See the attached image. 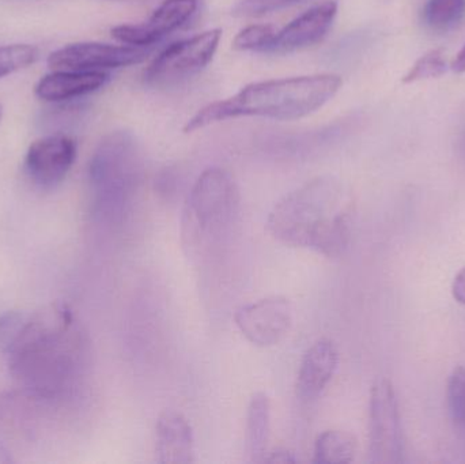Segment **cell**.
Returning a JSON list of instances; mask_svg holds the SVG:
<instances>
[{
    "label": "cell",
    "mask_w": 465,
    "mask_h": 464,
    "mask_svg": "<svg viewBox=\"0 0 465 464\" xmlns=\"http://www.w3.org/2000/svg\"><path fill=\"white\" fill-rule=\"evenodd\" d=\"M0 350L16 384L41 400H63L73 394L89 359L84 327L62 302L3 315Z\"/></svg>",
    "instance_id": "obj_1"
},
{
    "label": "cell",
    "mask_w": 465,
    "mask_h": 464,
    "mask_svg": "<svg viewBox=\"0 0 465 464\" xmlns=\"http://www.w3.org/2000/svg\"><path fill=\"white\" fill-rule=\"evenodd\" d=\"M267 231L290 247L339 258L351 237V204L343 185L332 177L306 183L271 210Z\"/></svg>",
    "instance_id": "obj_2"
},
{
    "label": "cell",
    "mask_w": 465,
    "mask_h": 464,
    "mask_svg": "<svg viewBox=\"0 0 465 464\" xmlns=\"http://www.w3.org/2000/svg\"><path fill=\"white\" fill-rule=\"evenodd\" d=\"M341 76L335 74L271 79L242 87L226 100L202 108L188 120L184 133L237 117H265L295 120L319 111L341 90Z\"/></svg>",
    "instance_id": "obj_3"
},
{
    "label": "cell",
    "mask_w": 465,
    "mask_h": 464,
    "mask_svg": "<svg viewBox=\"0 0 465 464\" xmlns=\"http://www.w3.org/2000/svg\"><path fill=\"white\" fill-rule=\"evenodd\" d=\"M240 191L223 168H209L190 191L182 220L184 250L191 258H212L231 236L240 212Z\"/></svg>",
    "instance_id": "obj_4"
},
{
    "label": "cell",
    "mask_w": 465,
    "mask_h": 464,
    "mask_svg": "<svg viewBox=\"0 0 465 464\" xmlns=\"http://www.w3.org/2000/svg\"><path fill=\"white\" fill-rule=\"evenodd\" d=\"M141 150L133 133L116 131L98 144L89 165L93 214L116 222L124 217L141 187Z\"/></svg>",
    "instance_id": "obj_5"
},
{
    "label": "cell",
    "mask_w": 465,
    "mask_h": 464,
    "mask_svg": "<svg viewBox=\"0 0 465 464\" xmlns=\"http://www.w3.org/2000/svg\"><path fill=\"white\" fill-rule=\"evenodd\" d=\"M221 38L223 30L212 29L172 44L144 71V84L153 87L172 86L191 78L212 63Z\"/></svg>",
    "instance_id": "obj_6"
},
{
    "label": "cell",
    "mask_w": 465,
    "mask_h": 464,
    "mask_svg": "<svg viewBox=\"0 0 465 464\" xmlns=\"http://www.w3.org/2000/svg\"><path fill=\"white\" fill-rule=\"evenodd\" d=\"M369 462H403V433L392 383L379 379L371 387L369 406Z\"/></svg>",
    "instance_id": "obj_7"
},
{
    "label": "cell",
    "mask_w": 465,
    "mask_h": 464,
    "mask_svg": "<svg viewBox=\"0 0 465 464\" xmlns=\"http://www.w3.org/2000/svg\"><path fill=\"white\" fill-rule=\"evenodd\" d=\"M150 49L133 45L101 43H76L52 52L48 65L52 70L104 71L139 64L149 57Z\"/></svg>",
    "instance_id": "obj_8"
},
{
    "label": "cell",
    "mask_w": 465,
    "mask_h": 464,
    "mask_svg": "<svg viewBox=\"0 0 465 464\" xmlns=\"http://www.w3.org/2000/svg\"><path fill=\"white\" fill-rule=\"evenodd\" d=\"M234 321L249 342L271 348L289 335L292 326V304L284 297H267L238 308Z\"/></svg>",
    "instance_id": "obj_9"
},
{
    "label": "cell",
    "mask_w": 465,
    "mask_h": 464,
    "mask_svg": "<svg viewBox=\"0 0 465 464\" xmlns=\"http://www.w3.org/2000/svg\"><path fill=\"white\" fill-rule=\"evenodd\" d=\"M76 144L65 135H49L30 144L25 157L27 177L41 188H54L73 168Z\"/></svg>",
    "instance_id": "obj_10"
},
{
    "label": "cell",
    "mask_w": 465,
    "mask_h": 464,
    "mask_svg": "<svg viewBox=\"0 0 465 464\" xmlns=\"http://www.w3.org/2000/svg\"><path fill=\"white\" fill-rule=\"evenodd\" d=\"M198 5L199 0H165L143 24L114 27L112 37L125 45L149 48L187 24Z\"/></svg>",
    "instance_id": "obj_11"
},
{
    "label": "cell",
    "mask_w": 465,
    "mask_h": 464,
    "mask_svg": "<svg viewBox=\"0 0 465 464\" xmlns=\"http://www.w3.org/2000/svg\"><path fill=\"white\" fill-rule=\"evenodd\" d=\"M338 14V3H322L309 8L286 26L278 29L265 54H289L319 43L332 26Z\"/></svg>",
    "instance_id": "obj_12"
},
{
    "label": "cell",
    "mask_w": 465,
    "mask_h": 464,
    "mask_svg": "<svg viewBox=\"0 0 465 464\" xmlns=\"http://www.w3.org/2000/svg\"><path fill=\"white\" fill-rule=\"evenodd\" d=\"M155 455L161 464L195 462L193 428L183 414L172 410L161 414L155 427Z\"/></svg>",
    "instance_id": "obj_13"
},
{
    "label": "cell",
    "mask_w": 465,
    "mask_h": 464,
    "mask_svg": "<svg viewBox=\"0 0 465 464\" xmlns=\"http://www.w3.org/2000/svg\"><path fill=\"white\" fill-rule=\"evenodd\" d=\"M339 354L331 341L322 340L303 354L298 370L297 395L300 400H316L332 380L338 370Z\"/></svg>",
    "instance_id": "obj_14"
},
{
    "label": "cell",
    "mask_w": 465,
    "mask_h": 464,
    "mask_svg": "<svg viewBox=\"0 0 465 464\" xmlns=\"http://www.w3.org/2000/svg\"><path fill=\"white\" fill-rule=\"evenodd\" d=\"M108 79L104 71L54 70L35 84V95L48 103L73 100L101 89Z\"/></svg>",
    "instance_id": "obj_15"
},
{
    "label": "cell",
    "mask_w": 465,
    "mask_h": 464,
    "mask_svg": "<svg viewBox=\"0 0 465 464\" xmlns=\"http://www.w3.org/2000/svg\"><path fill=\"white\" fill-rule=\"evenodd\" d=\"M270 400L262 392L252 397L246 414V454L249 462L264 463L270 439Z\"/></svg>",
    "instance_id": "obj_16"
},
{
    "label": "cell",
    "mask_w": 465,
    "mask_h": 464,
    "mask_svg": "<svg viewBox=\"0 0 465 464\" xmlns=\"http://www.w3.org/2000/svg\"><path fill=\"white\" fill-rule=\"evenodd\" d=\"M357 454V439L344 430H327L316 439L313 463L347 464Z\"/></svg>",
    "instance_id": "obj_17"
},
{
    "label": "cell",
    "mask_w": 465,
    "mask_h": 464,
    "mask_svg": "<svg viewBox=\"0 0 465 464\" xmlns=\"http://www.w3.org/2000/svg\"><path fill=\"white\" fill-rule=\"evenodd\" d=\"M422 19L431 32H452L464 22L465 0H428Z\"/></svg>",
    "instance_id": "obj_18"
},
{
    "label": "cell",
    "mask_w": 465,
    "mask_h": 464,
    "mask_svg": "<svg viewBox=\"0 0 465 464\" xmlns=\"http://www.w3.org/2000/svg\"><path fill=\"white\" fill-rule=\"evenodd\" d=\"M40 51L29 44L0 45V78L37 62Z\"/></svg>",
    "instance_id": "obj_19"
},
{
    "label": "cell",
    "mask_w": 465,
    "mask_h": 464,
    "mask_svg": "<svg viewBox=\"0 0 465 464\" xmlns=\"http://www.w3.org/2000/svg\"><path fill=\"white\" fill-rule=\"evenodd\" d=\"M276 33L278 29L272 25H252L235 35L232 48L237 51L265 52L275 38Z\"/></svg>",
    "instance_id": "obj_20"
},
{
    "label": "cell",
    "mask_w": 465,
    "mask_h": 464,
    "mask_svg": "<svg viewBox=\"0 0 465 464\" xmlns=\"http://www.w3.org/2000/svg\"><path fill=\"white\" fill-rule=\"evenodd\" d=\"M447 70L448 64L444 52L434 49L417 60V63L410 68L409 73L404 76L403 82L404 84H414V82L426 81V79L439 78V76L444 75Z\"/></svg>",
    "instance_id": "obj_21"
},
{
    "label": "cell",
    "mask_w": 465,
    "mask_h": 464,
    "mask_svg": "<svg viewBox=\"0 0 465 464\" xmlns=\"http://www.w3.org/2000/svg\"><path fill=\"white\" fill-rule=\"evenodd\" d=\"M448 403L450 416L459 428L465 430V368L458 367L448 383Z\"/></svg>",
    "instance_id": "obj_22"
},
{
    "label": "cell",
    "mask_w": 465,
    "mask_h": 464,
    "mask_svg": "<svg viewBox=\"0 0 465 464\" xmlns=\"http://www.w3.org/2000/svg\"><path fill=\"white\" fill-rule=\"evenodd\" d=\"M300 2L302 0H242L232 8V14L238 16L264 15Z\"/></svg>",
    "instance_id": "obj_23"
},
{
    "label": "cell",
    "mask_w": 465,
    "mask_h": 464,
    "mask_svg": "<svg viewBox=\"0 0 465 464\" xmlns=\"http://www.w3.org/2000/svg\"><path fill=\"white\" fill-rule=\"evenodd\" d=\"M453 299L459 304L465 305V267L458 272L452 283Z\"/></svg>",
    "instance_id": "obj_24"
},
{
    "label": "cell",
    "mask_w": 465,
    "mask_h": 464,
    "mask_svg": "<svg viewBox=\"0 0 465 464\" xmlns=\"http://www.w3.org/2000/svg\"><path fill=\"white\" fill-rule=\"evenodd\" d=\"M297 459L292 457V454H290L289 451L283 449V451H275L272 454H270V457H265L264 463H279V464H287V463H295Z\"/></svg>",
    "instance_id": "obj_25"
},
{
    "label": "cell",
    "mask_w": 465,
    "mask_h": 464,
    "mask_svg": "<svg viewBox=\"0 0 465 464\" xmlns=\"http://www.w3.org/2000/svg\"><path fill=\"white\" fill-rule=\"evenodd\" d=\"M452 70L459 74L465 73V44L452 62Z\"/></svg>",
    "instance_id": "obj_26"
},
{
    "label": "cell",
    "mask_w": 465,
    "mask_h": 464,
    "mask_svg": "<svg viewBox=\"0 0 465 464\" xmlns=\"http://www.w3.org/2000/svg\"><path fill=\"white\" fill-rule=\"evenodd\" d=\"M0 119H2V105H0Z\"/></svg>",
    "instance_id": "obj_27"
}]
</instances>
